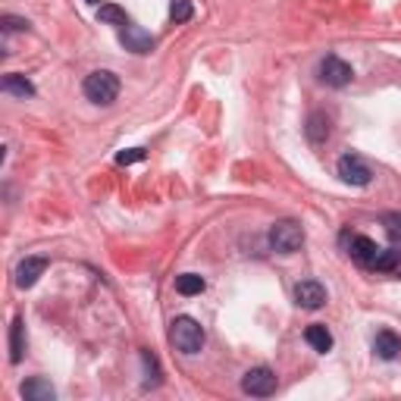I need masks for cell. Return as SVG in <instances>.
<instances>
[{
  "label": "cell",
  "instance_id": "obj_1",
  "mask_svg": "<svg viewBox=\"0 0 401 401\" xmlns=\"http://www.w3.org/2000/svg\"><path fill=\"white\" fill-rule=\"evenodd\" d=\"M169 338H173L175 351L182 354H198L204 348V329L194 317H175L173 326H169Z\"/></svg>",
  "mask_w": 401,
  "mask_h": 401
},
{
  "label": "cell",
  "instance_id": "obj_2",
  "mask_svg": "<svg viewBox=\"0 0 401 401\" xmlns=\"http://www.w3.org/2000/svg\"><path fill=\"white\" fill-rule=\"evenodd\" d=\"M81 88H85V97L91 100V104L110 107L119 94V79H116V72H110V69H97V72L88 75Z\"/></svg>",
  "mask_w": 401,
  "mask_h": 401
},
{
  "label": "cell",
  "instance_id": "obj_3",
  "mask_svg": "<svg viewBox=\"0 0 401 401\" xmlns=\"http://www.w3.org/2000/svg\"><path fill=\"white\" fill-rule=\"evenodd\" d=\"M269 244H273V251H279V254H294V251L304 244V229H301L294 219H279V223H273V229H269Z\"/></svg>",
  "mask_w": 401,
  "mask_h": 401
},
{
  "label": "cell",
  "instance_id": "obj_4",
  "mask_svg": "<svg viewBox=\"0 0 401 401\" xmlns=\"http://www.w3.org/2000/svg\"><path fill=\"white\" fill-rule=\"evenodd\" d=\"M276 386H279V379H276V373L269 367H254V370H248V373L242 376V392L254 395V398H267V395H273Z\"/></svg>",
  "mask_w": 401,
  "mask_h": 401
},
{
  "label": "cell",
  "instance_id": "obj_5",
  "mask_svg": "<svg viewBox=\"0 0 401 401\" xmlns=\"http://www.w3.org/2000/svg\"><path fill=\"white\" fill-rule=\"evenodd\" d=\"M354 79V69L348 66L345 60H338V56H326L323 63H320V81L329 88H345L348 81Z\"/></svg>",
  "mask_w": 401,
  "mask_h": 401
},
{
  "label": "cell",
  "instance_id": "obj_6",
  "mask_svg": "<svg viewBox=\"0 0 401 401\" xmlns=\"http://www.w3.org/2000/svg\"><path fill=\"white\" fill-rule=\"evenodd\" d=\"M338 175H342L348 185H357V188H363V185H370V179H373V173H370V166L361 160L357 154H345V157H338Z\"/></svg>",
  "mask_w": 401,
  "mask_h": 401
},
{
  "label": "cell",
  "instance_id": "obj_7",
  "mask_svg": "<svg viewBox=\"0 0 401 401\" xmlns=\"http://www.w3.org/2000/svg\"><path fill=\"white\" fill-rule=\"evenodd\" d=\"M294 301H298V307H304V310H320V307L326 304V288L313 279H304L294 285Z\"/></svg>",
  "mask_w": 401,
  "mask_h": 401
},
{
  "label": "cell",
  "instance_id": "obj_8",
  "mask_svg": "<svg viewBox=\"0 0 401 401\" xmlns=\"http://www.w3.org/2000/svg\"><path fill=\"white\" fill-rule=\"evenodd\" d=\"M119 41H123L125 50H132V54H150V47H154V35L132 22L119 29Z\"/></svg>",
  "mask_w": 401,
  "mask_h": 401
},
{
  "label": "cell",
  "instance_id": "obj_9",
  "mask_svg": "<svg viewBox=\"0 0 401 401\" xmlns=\"http://www.w3.org/2000/svg\"><path fill=\"white\" fill-rule=\"evenodd\" d=\"M47 269V257H25L16 267V285L19 288H31Z\"/></svg>",
  "mask_w": 401,
  "mask_h": 401
},
{
  "label": "cell",
  "instance_id": "obj_10",
  "mask_svg": "<svg viewBox=\"0 0 401 401\" xmlns=\"http://www.w3.org/2000/svg\"><path fill=\"white\" fill-rule=\"evenodd\" d=\"M348 251H351V257H354V260L361 263V267H373L376 254H379L376 242H373V238H367V235H354V238H351Z\"/></svg>",
  "mask_w": 401,
  "mask_h": 401
},
{
  "label": "cell",
  "instance_id": "obj_11",
  "mask_svg": "<svg viewBox=\"0 0 401 401\" xmlns=\"http://www.w3.org/2000/svg\"><path fill=\"white\" fill-rule=\"evenodd\" d=\"M373 351H376V357H382V361H395V357L401 354V338L395 336L392 329L376 332V338H373Z\"/></svg>",
  "mask_w": 401,
  "mask_h": 401
},
{
  "label": "cell",
  "instance_id": "obj_12",
  "mask_svg": "<svg viewBox=\"0 0 401 401\" xmlns=\"http://www.w3.org/2000/svg\"><path fill=\"white\" fill-rule=\"evenodd\" d=\"M22 398H29V401H54L56 392H54V386H50L47 379L35 376V379H29L22 386Z\"/></svg>",
  "mask_w": 401,
  "mask_h": 401
},
{
  "label": "cell",
  "instance_id": "obj_13",
  "mask_svg": "<svg viewBox=\"0 0 401 401\" xmlns=\"http://www.w3.org/2000/svg\"><path fill=\"white\" fill-rule=\"evenodd\" d=\"M307 138H310V144H323L329 138V116L326 113L317 110L307 116Z\"/></svg>",
  "mask_w": 401,
  "mask_h": 401
},
{
  "label": "cell",
  "instance_id": "obj_14",
  "mask_svg": "<svg viewBox=\"0 0 401 401\" xmlns=\"http://www.w3.org/2000/svg\"><path fill=\"white\" fill-rule=\"evenodd\" d=\"M22 351H25V323H22V317H13V323H10V361L19 363L22 361Z\"/></svg>",
  "mask_w": 401,
  "mask_h": 401
},
{
  "label": "cell",
  "instance_id": "obj_15",
  "mask_svg": "<svg viewBox=\"0 0 401 401\" xmlns=\"http://www.w3.org/2000/svg\"><path fill=\"white\" fill-rule=\"evenodd\" d=\"M304 338H307V345H310L313 351H323V354L332 348V336H329V329H326V326H320V323L307 326V329H304Z\"/></svg>",
  "mask_w": 401,
  "mask_h": 401
},
{
  "label": "cell",
  "instance_id": "obj_16",
  "mask_svg": "<svg viewBox=\"0 0 401 401\" xmlns=\"http://www.w3.org/2000/svg\"><path fill=\"white\" fill-rule=\"evenodd\" d=\"M3 91L16 94V97H35V85H31L25 75H16V72H10L3 79Z\"/></svg>",
  "mask_w": 401,
  "mask_h": 401
},
{
  "label": "cell",
  "instance_id": "obj_17",
  "mask_svg": "<svg viewBox=\"0 0 401 401\" xmlns=\"http://www.w3.org/2000/svg\"><path fill=\"white\" fill-rule=\"evenodd\" d=\"M204 285H207V282L200 279L198 273H182V276H175V292L185 294V298H191V294H200V292H204Z\"/></svg>",
  "mask_w": 401,
  "mask_h": 401
},
{
  "label": "cell",
  "instance_id": "obj_18",
  "mask_svg": "<svg viewBox=\"0 0 401 401\" xmlns=\"http://www.w3.org/2000/svg\"><path fill=\"white\" fill-rule=\"evenodd\" d=\"M97 19L100 22H107V25H129V16H125V10L123 6H116V3H100V10H97Z\"/></svg>",
  "mask_w": 401,
  "mask_h": 401
},
{
  "label": "cell",
  "instance_id": "obj_19",
  "mask_svg": "<svg viewBox=\"0 0 401 401\" xmlns=\"http://www.w3.org/2000/svg\"><path fill=\"white\" fill-rule=\"evenodd\" d=\"M398 263H401L398 248H379V254H376V260H373V269H379V273H392Z\"/></svg>",
  "mask_w": 401,
  "mask_h": 401
},
{
  "label": "cell",
  "instance_id": "obj_20",
  "mask_svg": "<svg viewBox=\"0 0 401 401\" xmlns=\"http://www.w3.org/2000/svg\"><path fill=\"white\" fill-rule=\"evenodd\" d=\"M141 361L144 367H148V379H144V386H160V367H157V357L150 354V351H141Z\"/></svg>",
  "mask_w": 401,
  "mask_h": 401
},
{
  "label": "cell",
  "instance_id": "obj_21",
  "mask_svg": "<svg viewBox=\"0 0 401 401\" xmlns=\"http://www.w3.org/2000/svg\"><path fill=\"white\" fill-rule=\"evenodd\" d=\"M169 16H173V22H188L191 19V0H173Z\"/></svg>",
  "mask_w": 401,
  "mask_h": 401
},
{
  "label": "cell",
  "instance_id": "obj_22",
  "mask_svg": "<svg viewBox=\"0 0 401 401\" xmlns=\"http://www.w3.org/2000/svg\"><path fill=\"white\" fill-rule=\"evenodd\" d=\"M382 226H386L388 238H395V242H398V238H401V210L386 213V217H382Z\"/></svg>",
  "mask_w": 401,
  "mask_h": 401
},
{
  "label": "cell",
  "instance_id": "obj_23",
  "mask_svg": "<svg viewBox=\"0 0 401 401\" xmlns=\"http://www.w3.org/2000/svg\"><path fill=\"white\" fill-rule=\"evenodd\" d=\"M144 160V150L141 148H132V150H123V154H116V163L119 166H129V163H138Z\"/></svg>",
  "mask_w": 401,
  "mask_h": 401
},
{
  "label": "cell",
  "instance_id": "obj_24",
  "mask_svg": "<svg viewBox=\"0 0 401 401\" xmlns=\"http://www.w3.org/2000/svg\"><path fill=\"white\" fill-rule=\"evenodd\" d=\"M3 29L6 31H25L29 22H25V19H16V16H3Z\"/></svg>",
  "mask_w": 401,
  "mask_h": 401
},
{
  "label": "cell",
  "instance_id": "obj_25",
  "mask_svg": "<svg viewBox=\"0 0 401 401\" xmlns=\"http://www.w3.org/2000/svg\"><path fill=\"white\" fill-rule=\"evenodd\" d=\"M88 3H97V0H88Z\"/></svg>",
  "mask_w": 401,
  "mask_h": 401
}]
</instances>
